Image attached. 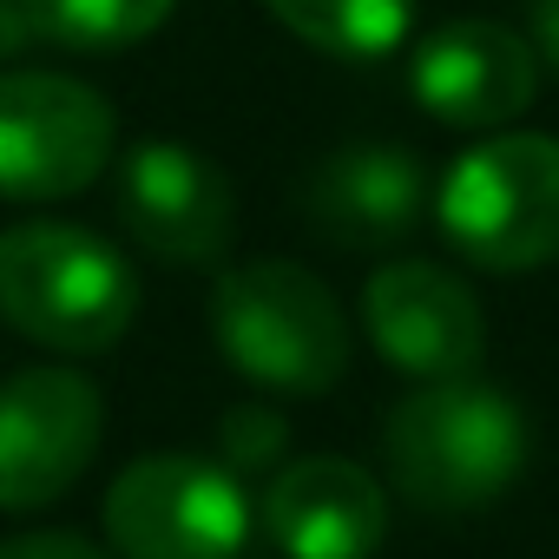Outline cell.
<instances>
[{"label":"cell","instance_id":"obj_1","mask_svg":"<svg viewBox=\"0 0 559 559\" xmlns=\"http://www.w3.org/2000/svg\"><path fill=\"white\" fill-rule=\"evenodd\" d=\"M526 415L467 376L428 382L389 415V474L428 513H474L500 500L526 467Z\"/></svg>","mask_w":559,"mask_h":559},{"label":"cell","instance_id":"obj_2","mask_svg":"<svg viewBox=\"0 0 559 559\" xmlns=\"http://www.w3.org/2000/svg\"><path fill=\"white\" fill-rule=\"evenodd\" d=\"M0 317L60 356H99L139 317V276L80 224H14L0 230Z\"/></svg>","mask_w":559,"mask_h":559},{"label":"cell","instance_id":"obj_3","mask_svg":"<svg viewBox=\"0 0 559 559\" xmlns=\"http://www.w3.org/2000/svg\"><path fill=\"white\" fill-rule=\"evenodd\" d=\"M211 330L237 376L276 395H323L349 369V323L304 263H237L211 290Z\"/></svg>","mask_w":559,"mask_h":559},{"label":"cell","instance_id":"obj_4","mask_svg":"<svg viewBox=\"0 0 559 559\" xmlns=\"http://www.w3.org/2000/svg\"><path fill=\"white\" fill-rule=\"evenodd\" d=\"M435 217L448 243L480 270H546L559 263V139L500 132L454 158Z\"/></svg>","mask_w":559,"mask_h":559},{"label":"cell","instance_id":"obj_5","mask_svg":"<svg viewBox=\"0 0 559 559\" xmlns=\"http://www.w3.org/2000/svg\"><path fill=\"white\" fill-rule=\"evenodd\" d=\"M106 533L126 559H237L250 500L230 467L198 454H145L106 487Z\"/></svg>","mask_w":559,"mask_h":559},{"label":"cell","instance_id":"obj_6","mask_svg":"<svg viewBox=\"0 0 559 559\" xmlns=\"http://www.w3.org/2000/svg\"><path fill=\"white\" fill-rule=\"evenodd\" d=\"M112 158V106L67 73H0V198H80Z\"/></svg>","mask_w":559,"mask_h":559},{"label":"cell","instance_id":"obj_7","mask_svg":"<svg viewBox=\"0 0 559 559\" xmlns=\"http://www.w3.org/2000/svg\"><path fill=\"white\" fill-rule=\"evenodd\" d=\"M106 428V402L80 369H21L0 382V507L34 513L60 500Z\"/></svg>","mask_w":559,"mask_h":559},{"label":"cell","instance_id":"obj_8","mask_svg":"<svg viewBox=\"0 0 559 559\" xmlns=\"http://www.w3.org/2000/svg\"><path fill=\"white\" fill-rule=\"evenodd\" d=\"M408 86H415L421 112H435L441 126L500 132L533 106L539 53L526 34H513L500 21H448V27L421 34V47L408 60Z\"/></svg>","mask_w":559,"mask_h":559},{"label":"cell","instance_id":"obj_9","mask_svg":"<svg viewBox=\"0 0 559 559\" xmlns=\"http://www.w3.org/2000/svg\"><path fill=\"white\" fill-rule=\"evenodd\" d=\"M362 317H369L376 349L415 382L474 376V362L487 349L474 290L441 263H382L362 290Z\"/></svg>","mask_w":559,"mask_h":559},{"label":"cell","instance_id":"obj_10","mask_svg":"<svg viewBox=\"0 0 559 559\" xmlns=\"http://www.w3.org/2000/svg\"><path fill=\"white\" fill-rule=\"evenodd\" d=\"M119 217L165 263H217L237 230V198L191 145H139L119 171Z\"/></svg>","mask_w":559,"mask_h":559},{"label":"cell","instance_id":"obj_11","mask_svg":"<svg viewBox=\"0 0 559 559\" xmlns=\"http://www.w3.org/2000/svg\"><path fill=\"white\" fill-rule=\"evenodd\" d=\"M263 533L290 559H369L389 533V500L356 461L310 454L270 474Z\"/></svg>","mask_w":559,"mask_h":559},{"label":"cell","instance_id":"obj_12","mask_svg":"<svg viewBox=\"0 0 559 559\" xmlns=\"http://www.w3.org/2000/svg\"><path fill=\"white\" fill-rule=\"evenodd\" d=\"M428 211V171L402 145H343L304 178V217L343 250H389Z\"/></svg>","mask_w":559,"mask_h":559},{"label":"cell","instance_id":"obj_13","mask_svg":"<svg viewBox=\"0 0 559 559\" xmlns=\"http://www.w3.org/2000/svg\"><path fill=\"white\" fill-rule=\"evenodd\" d=\"M263 8L330 60H382L408 40L421 0H263Z\"/></svg>","mask_w":559,"mask_h":559},{"label":"cell","instance_id":"obj_14","mask_svg":"<svg viewBox=\"0 0 559 559\" xmlns=\"http://www.w3.org/2000/svg\"><path fill=\"white\" fill-rule=\"evenodd\" d=\"M171 8H178V0H27L40 40L80 47V53L139 47V40H152L171 21Z\"/></svg>","mask_w":559,"mask_h":559},{"label":"cell","instance_id":"obj_15","mask_svg":"<svg viewBox=\"0 0 559 559\" xmlns=\"http://www.w3.org/2000/svg\"><path fill=\"white\" fill-rule=\"evenodd\" d=\"M284 454V421L263 415V408H237L224 421V467L230 474H257V467H276Z\"/></svg>","mask_w":559,"mask_h":559},{"label":"cell","instance_id":"obj_16","mask_svg":"<svg viewBox=\"0 0 559 559\" xmlns=\"http://www.w3.org/2000/svg\"><path fill=\"white\" fill-rule=\"evenodd\" d=\"M0 559H106V552L73 539V533H21V539L0 546Z\"/></svg>","mask_w":559,"mask_h":559},{"label":"cell","instance_id":"obj_17","mask_svg":"<svg viewBox=\"0 0 559 559\" xmlns=\"http://www.w3.org/2000/svg\"><path fill=\"white\" fill-rule=\"evenodd\" d=\"M34 40H40V27L27 14V0H0V53H21Z\"/></svg>","mask_w":559,"mask_h":559},{"label":"cell","instance_id":"obj_18","mask_svg":"<svg viewBox=\"0 0 559 559\" xmlns=\"http://www.w3.org/2000/svg\"><path fill=\"white\" fill-rule=\"evenodd\" d=\"M533 40H539V53L559 73V0H533Z\"/></svg>","mask_w":559,"mask_h":559}]
</instances>
